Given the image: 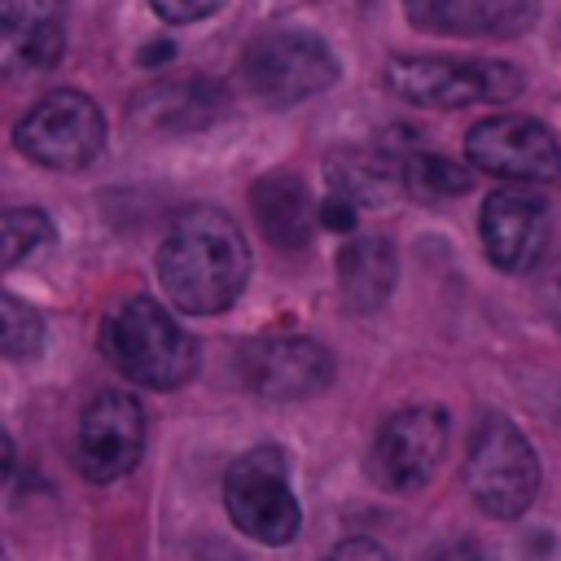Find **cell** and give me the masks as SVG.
I'll return each instance as SVG.
<instances>
[{"instance_id": "obj_6", "label": "cell", "mask_w": 561, "mask_h": 561, "mask_svg": "<svg viewBox=\"0 0 561 561\" xmlns=\"http://www.w3.org/2000/svg\"><path fill=\"white\" fill-rule=\"evenodd\" d=\"M224 508L245 539H254L263 548L289 543L302 526V508H298V495L289 486L285 451L280 447H250L245 456H237L224 473Z\"/></svg>"}, {"instance_id": "obj_3", "label": "cell", "mask_w": 561, "mask_h": 561, "mask_svg": "<svg viewBox=\"0 0 561 561\" xmlns=\"http://www.w3.org/2000/svg\"><path fill=\"white\" fill-rule=\"evenodd\" d=\"M237 75H241L245 96H254L259 105L285 110V105H298V101L333 88L337 83V57L316 31L280 26V31L254 35L245 44Z\"/></svg>"}, {"instance_id": "obj_11", "label": "cell", "mask_w": 561, "mask_h": 561, "mask_svg": "<svg viewBox=\"0 0 561 561\" xmlns=\"http://www.w3.org/2000/svg\"><path fill=\"white\" fill-rule=\"evenodd\" d=\"M373 456H377V473L390 491H399V495L421 491L447 456V412L430 408V403L399 408L377 430Z\"/></svg>"}, {"instance_id": "obj_26", "label": "cell", "mask_w": 561, "mask_h": 561, "mask_svg": "<svg viewBox=\"0 0 561 561\" xmlns=\"http://www.w3.org/2000/svg\"><path fill=\"white\" fill-rule=\"evenodd\" d=\"M175 53H180V48H175L171 39H153V44H145V48L136 53V61H140V66H162V61H171Z\"/></svg>"}, {"instance_id": "obj_20", "label": "cell", "mask_w": 561, "mask_h": 561, "mask_svg": "<svg viewBox=\"0 0 561 561\" xmlns=\"http://www.w3.org/2000/svg\"><path fill=\"white\" fill-rule=\"evenodd\" d=\"M39 342H44V316L18 294H4L0 298V351L9 359H26L39 351Z\"/></svg>"}, {"instance_id": "obj_14", "label": "cell", "mask_w": 561, "mask_h": 561, "mask_svg": "<svg viewBox=\"0 0 561 561\" xmlns=\"http://www.w3.org/2000/svg\"><path fill=\"white\" fill-rule=\"evenodd\" d=\"M403 13L425 35L508 39L535 22V0H403Z\"/></svg>"}, {"instance_id": "obj_9", "label": "cell", "mask_w": 561, "mask_h": 561, "mask_svg": "<svg viewBox=\"0 0 561 561\" xmlns=\"http://www.w3.org/2000/svg\"><path fill=\"white\" fill-rule=\"evenodd\" d=\"M241 381L263 399H307L333 381V355L316 337L302 333H272L254 337L237 355Z\"/></svg>"}, {"instance_id": "obj_24", "label": "cell", "mask_w": 561, "mask_h": 561, "mask_svg": "<svg viewBox=\"0 0 561 561\" xmlns=\"http://www.w3.org/2000/svg\"><path fill=\"white\" fill-rule=\"evenodd\" d=\"M355 202L351 197H342V193H329L324 202H320V228H329V232H351L355 228Z\"/></svg>"}, {"instance_id": "obj_2", "label": "cell", "mask_w": 561, "mask_h": 561, "mask_svg": "<svg viewBox=\"0 0 561 561\" xmlns=\"http://www.w3.org/2000/svg\"><path fill=\"white\" fill-rule=\"evenodd\" d=\"M101 351L110 364L149 390H175L197 368V346L184 324L153 298H127L101 329Z\"/></svg>"}, {"instance_id": "obj_12", "label": "cell", "mask_w": 561, "mask_h": 561, "mask_svg": "<svg viewBox=\"0 0 561 561\" xmlns=\"http://www.w3.org/2000/svg\"><path fill=\"white\" fill-rule=\"evenodd\" d=\"M482 250L500 272H530L548 250V202L526 184H504L478 215Z\"/></svg>"}, {"instance_id": "obj_18", "label": "cell", "mask_w": 561, "mask_h": 561, "mask_svg": "<svg viewBox=\"0 0 561 561\" xmlns=\"http://www.w3.org/2000/svg\"><path fill=\"white\" fill-rule=\"evenodd\" d=\"M403 184H408L416 197H460V193H469L473 171H469L465 162L447 158V153H425V149H416V153L403 158Z\"/></svg>"}, {"instance_id": "obj_16", "label": "cell", "mask_w": 561, "mask_h": 561, "mask_svg": "<svg viewBox=\"0 0 561 561\" xmlns=\"http://www.w3.org/2000/svg\"><path fill=\"white\" fill-rule=\"evenodd\" d=\"M394 245L386 237H351L337 250V289L355 311H377L394 289Z\"/></svg>"}, {"instance_id": "obj_8", "label": "cell", "mask_w": 561, "mask_h": 561, "mask_svg": "<svg viewBox=\"0 0 561 561\" xmlns=\"http://www.w3.org/2000/svg\"><path fill=\"white\" fill-rule=\"evenodd\" d=\"M469 167L513 180V184H548L561 175V140L548 123L526 114H491L465 136Z\"/></svg>"}, {"instance_id": "obj_21", "label": "cell", "mask_w": 561, "mask_h": 561, "mask_svg": "<svg viewBox=\"0 0 561 561\" xmlns=\"http://www.w3.org/2000/svg\"><path fill=\"white\" fill-rule=\"evenodd\" d=\"M0 232H4V267H18L22 259H31L35 250H44L48 241H53V224H48V215L44 210H31V206H13V210H4V224H0Z\"/></svg>"}, {"instance_id": "obj_10", "label": "cell", "mask_w": 561, "mask_h": 561, "mask_svg": "<svg viewBox=\"0 0 561 561\" xmlns=\"http://www.w3.org/2000/svg\"><path fill=\"white\" fill-rule=\"evenodd\" d=\"M79 469L92 482H114L131 473L145 456V412L127 390H101L79 416Z\"/></svg>"}, {"instance_id": "obj_25", "label": "cell", "mask_w": 561, "mask_h": 561, "mask_svg": "<svg viewBox=\"0 0 561 561\" xmlns=\"http://www.w3.org/2000/svg\"><path fill=\"white\" fill-rule=\"evenodd\" d=\"M324 561H390V552L373 539H342Z\"/></svg>"}, {"instance_id": "obj_22", "label": "cell", "mask_w": 561, "mask_h": 561, "mask_svg": "<svg viewBox=\"0 0 561 561\" xmlns=\"http://www.w3.org/2000/svg\"><path fill=\"white\" fill-rule=\"evenodd\" d=\"M70 0H0V26L4 31H31L61 22Z\"/></svg>"}, {"instance_id": "obj_13", "label": "cell", "mask_w": 561, "mask_h": 561, "mask_svg": "<svg viewBox=\"0 0 561 561\" xmlns=\"http://www.w3.org/2000/svg\"><path fill=\"white\" fill-rule=\"evenodd\" d=\"M232 96L219 79H171V83H153L131 101V118L145 131L158 136H184V131H206L219 118H228Z\"/></svg>"}, {"instance_id": "obj_23", "label": "cell", "mask_w": 561, "mask_h": 561, "mask_svg": "<svg viewBox=\"0 0 561 561\" xmlns=\"http://www.w3.org/2000/svg\"><path fill=\"white\" fill-rule=\"evenodd\" d=\"M149 9L171 22V26H188V22H202L219 9V0H149Z\"/></svg>"}, {"instance_id": "obj_4", "label": "cell", "mask_w": 561, "mask_h": 561, "mask_svg": "<svg viewBox=\"0 0 561 561\" xmlns=\"http://www.w3.org/2000/svg\"><path fill=\"white\" fill-rule=\"evenodd\" d=\"M465 486H469L473 504L500 522H513L535 504L539 460H535V447L526 443V434L508 416L491 412L473 425L469 451H465Z\"/></svg>"}, {"instance_id": "obj_27", "label": "cell", "mask_w": 561, "mask_h": 561, "mask_svg": "<svg viewBox=\"0 0 561 561\" xmlns=\"http://www.w3.org/2000/svg\"><path fill=\"white\" fill-rule=\"evenodd\" d=\"M548 302H552V311H557V320H561V267H557V276L548 280Z\"/></svg>"}, {"instance_id": "obj_7", "label": "cell", "mask_w": 561, "mask_h": 561, "mask_svg": "<svg viewBox=\"0 0 561 561\" xmlns=\"http://www.w3.org/2000/svg\"><path fill=\"white\" fill-rule=\"evenodd\" d=\"M13 145L48 171H83L105 149V114L92 96L75 88H57L39 96L13 127Z\"/></svg>"}, {"instance_id": "obj_17", "label": "cell", "mask_w": 561, "mask_h": 561, "mask_svg": "<svg viewBox=\"0 0 561 561\" xmlns=\"http://www.w3.org/2000/svg\"><path fill=\"white\" fill-rule=\"evenodd\" d=\"M403 184V162L386 149H351L329 158V193L351 197L355 206H377Z\"/></svg>"}, {"instance_id": "obj_5", "label": "cell", "mask_w": 561, "mask_h": 561, "mask_svg": "<svg viewBox=\"0 0 561 561\" xmlns=\"http://www.w3.org/2000/svg\"><path fill=\"white\" fill-rule=\"evenodd\" d=\"M386 88L421 110H465L513 101L526 79L508 61H451V57H390Z\"/></svg>"}, {"instance_id": "obj_1", "label": "cell", "mask_w": 561, "mask_h": 561, "mask_svg": "<svg viewBox=\"0 0 561 561\" xmlns=\"http://www.w3.org/2000/svg\"><path fill=\"white\" fill-rule=\"evenodd\" d=\"M158 280L175 311L219 316L250 280V245L224 210L193 206L167 228L158 245Z\"/></svg>"}, {"instance_id": "obj_15", "label": "cell", "mask_w": 561, "mask_h": 561, "mask_svg": "<svg viewBox=\"0 0 561 561\" xmlns=\"http://www.w3.org/2000/svg\"><path fill=\"white\" fill-rule=\"evenodd\" d=\"M250 210L263 237L280 250H302L320 224V206L311 202L307 184L294 171H267L250 188Z\"/></svg>"}, {"instance_id": "obj_19", "label": "cell", "mask_w": 561, "mask_h": 561, "mask_svg": "<svg viewBox=\"0 0 561 561\" xmlns=\"http://www.w3.org/2000/svg\"><path fill=\"white\" fill-rule=\"evenodd\" d=\"M4 70L13 75H39V70H53L66 53V31L61 22L53 26H31V31H4Z\"/></svg>"}]
</instances>
